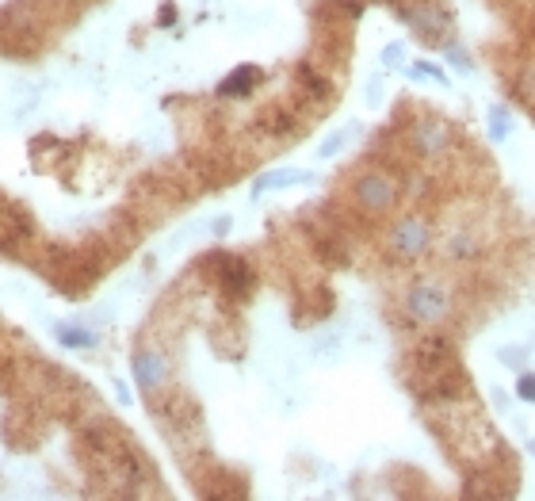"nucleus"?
Masks as SVG:
<instances>
[{"instance_id": "nucleus-16", "label": "nucleus", "mask_w": 535, "mask_h": 501, "mask_svg": "<svg viewBox=\"0 0 535 501\" xmlns=\"http://www.w3.org/2000/svg\"><path fill=\"white\" fill-rule=\"evenodd\" d=\"M501 364L505 368H524V349H501Z\"/></svg>"}, {"instance_id": "nucleus-4", "label": "nucleus", "mask_w": 535, "mask_h": 501, "mask_svg": "<svg viewBox=\"0 0 535 501\" xmlns=\"http://www.w3.org/2000/svg\"><path fill=\"white\" fill-rule=\"evenodd\" d=\"M390 249L402 257V261H417L421 253L428 249V226L421 222V218H413V215H406V218H398L394 222V230H390Z\"/></svg>"}, {"instance_id": "nucleus-13", "label": "nucleus", "mask_w": 535, "mask_h": 501, "mask_svg": "<svg viewBox=\"0 0 535 501\" xmlns=\"http://www.w3.org/2000/svg\"><path fill=\"white\" fill-rule=\"evenodd\" d=\"M516 398L528 402V406H535V375L532 371H520V379H516Z\"/></svg>"}, {"instance_id": "nucleus-15", "label": "nucleus", "mask_w": 535, "mask_h": 501, "mask_svg": "<svg viewBox=\"0 0 535 501\" xmlns=\"http://www.w3.org/2000/svg\"><path fill=\"white\" fill-rule=\"evenodd\" d=\"M444 54H448V58L459 69H471V54H467V50H463L459 43H448V46H444Z\"/></svg>"}, {"instance_id": "nucleus-5", "label": "nucleus", "mask_w": 535, "mask_h": 501, "mask_svg": "<svg viewBox=\"0 0 535 501\" xmlns=\"http://www.w3.org/2000/svg\"><path fill=\"white\" fill-rule=\"evenodd\" d=\"M130 371H134V383L146 394H157L165 383H169V360L153 349H138L134 360H130Z\"/></svg>"}, {"instance_id": "nucleus-8", "label": "nucleus", "mask_w": 535, "mask_h": 501, "mask_svg": "<svg viewBox=\"0 0 535 501\" xmlns=\"http://www.w3.org/2000/svg\"><path fill=\"white\" fill-rule=\"evenodd\" d=\"M222 284L226 291L234 295V299H245L249 295V287H253V272H249V264L237 261V257H222Z\"/></svg>"}, {"instance_id": "nucleus-9", "label": "nucleus", "mask_w": 535, "mask_h": 501, "mask_svg": "<svg viewBox=\"0 0 535 501\" xmlns=\"http://www.w3.org/2000/svg\"><path fill=\"white\" fill-rule=\"evenodd\" d=\"M264 81V73H260L257 66H237L222 85H218V96H230V100H237V96H249L253 88Z\"/></svg>"}, {"instance_id": "nucleus-12", "label": "nucleus", "mask_w": 535, "mask_h": 501, "mask_svg": "<svg viewBox=\"0 0 535 501\" xmlns=\"http://www.w3.org/2000/svg\"><path fill=\"white\" fill-rule=\"evenodd\" d=\"M409 77L417 81V77H428V81H436V85H448V73L440 66H432V62H413L409 66Z\"/></svg>"}, {"instance_id": "nucleus-7", "label": "nucleus", "mask_w": 535, "mask_h": 501, "mask_svg": "<svg viewBox=\"0 0 535 501\" xmlns=\"http://www.w3.org/2000/svg\"><path fill=\"white\" fill-rule=\"evenodd\" d=\"M314 173H302V169H276V173H260L253 180V196L264 192H279V188H295V184H310Z\"/></svg>"}, {"instance_id": "nucleus-3", "label": "nucleus", "mask_w": 535, "mask_h": 501, "mask_svg": "<svg viewBox=\"0 0 535 501\" xmlns=\"http://www.w3.org/2000/svg\"><path fill=\"white\" fill-rule=\"evenodd\" d=\"M402 20H406V27L413 35H421L428 43L444 39L451 27L448 12H444L440 4H432V0H413V4H406V8H402Z\"/></svg>"}, {"instance_id": "nucleus-6", "label": "nucleus", "mask_w": 535, "mask_h": 501, "mask_svg": "<svg viewBox=\"0 0 535 501\" xmlns=\"http://www.w3.org/2000/svg\"><path fill=\"white\" fill-rule=\"evenodd\" d=\"M448 142H451V131L444 123H436V119H421V123H413V131H409V146L417 153H425V157L444 153Z\"/></svg>"}, {"instance_id": "nucleus-2", "label": "nucleus", "mask_w": 535, "mask_h": 501, "mask_svg": "<svg viewBox=\"0 0 535 501\" xmlns=\"http://www.w3.org/2000/svg\"><path fill=\"white\" fill-rule=\"evenodd\" d=\"M352 196H356L360 211H367V215H386L398 203V184H394V176L386 173H364L356 180Z\"/></svg>"}, {"instance_id": "nucleus-20", "label": "nucleus", "mask_w": 535, "mask_h": 501, "mask_svg": "<svg viewBox=\"0 0 535 501\" xmlns=\"http://www.w3.org/2000/svg\"><path fill=\"white\" fill-rule=\"evenodd\" d=\"M528 448H532V456H535V440H532V444H528Z\"/></svg>"}, {"instance_id": "nucleus-19", "label": "nucleus", "mask_w": 535, "mask_h": 501, "mask_svg": "<svg viewBox=\"0 0 535 501\" xmlns=\"http://www.w3.org/2000/svg\"><path fill=\"white\" fill-rule=\"evenodd\" d=\"M172 20H176V8H172V4H169V8H165V12H161V23H165V27H169Z\"/></svg>"}, {"instance_id": "nucleus-17", "label": "nucleus", "mask_w": 535, "mask_h": 501, "mask_svg": "<svg viewBox=\"0 0 535 501\" xmlns=\"http://www.w3.org/2000/svg\"><path fill=\"white\" fill-rule=\"evenodd\" d=\"M214 238H226V234H230V230H234V218L230 215H222V218H214Z\"/></svg>"}, {"instance_id": "nucleus-11", "label": "nucleus", "mask_w": 535, "mask_h": 501, "mask_svg": "<svg viewBox=\"0 0 535 501\" xmlns=\"http://www.w3.org/2000/svg\"><path fill=\"white\" fill-rule=\"evenodd\" d=\"M513 134V115H509V108H493L490 111V138L493 142H505Z\"/></svg>"}, {"instance_id": "nucleus-10", "label": "nucleus", "mask_w": 535, "mask_h": 501, "mask_svg": "<svg viewBox=\"0 0 535 501\" xmlns=\"http://www.w3.org/2000/svg\"><path fill=\"white\" fill-rule=\"evenodd\" d=\"M54 337H58V345H65V349H96L100 345V337L92 329H81V326H54Z\"/></svg>"}, {"instance_id": "nucleus-1", "label": "nucleus", "mask_w": 535, "mask_h": 501, "mask_svg": "<svg viewBox=\"0 0 535 501\" xmlns=\"http://www.w3.org/2000/svg\"><path fill=\"white\" fill-rule=\"evenodd\" d=\"M402 310H406L417 326H440L444 318H451L455 299H451V291L444 284H436V280H417V284L406 287Z\"/></svg>"}, {"instance_id": "nucleus-14", "label": "nucleus", "mask_w": 535, "mask_h": 501, "mask_svg": "<svg viewBox=\"0 0 535 501\" xmlns=\"http://www.w3.org/2000/svg\"><path fill=\"white\" fill-rule=\"evenodd\" d=\"M344 142H348V131H333L325 142L318 146V157H337L344 150Z\"/></svg>"}, {"instance_id": "nucleus-18", "label": "nucleus", "mask_w": 535, "mask_h": 501, "mask_svg": "<svg viewBox=\"0 0 535 501\" xmlns=\"http://www.w3.org/2000/svg\"><path fill=\"white\" fill-rule=\"evenodd\" d=\"M383 62L386 66H398V62H402V43H390L383 50Z\"/></svg>"}]
</instances>
